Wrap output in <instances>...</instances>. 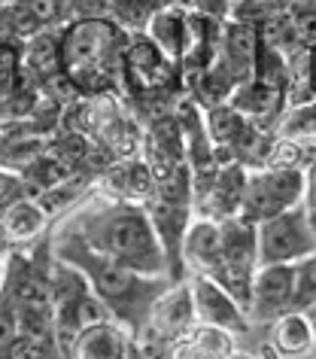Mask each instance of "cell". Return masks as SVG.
I'll return each mask as SVG.
<instances>
[{
    "mask_svg": "<svg viewBox=\"0 0 316 359\" xmlns=\"http://www.w3.org/2000/svg\"><path fill=\"white\" fill-rule=\"evenodd\" d=\"M58 259L74 265L76 271L85 277L88 290L110 308L113 320L119 323L131 338H140V332L146 329V320H149V311H152V304H156V299L167 286H174L170 277L140 274L128 265L116 262L110 256L97 253V250L88 247L79 235H74V231L61 241Z\"/></svg>",
    "mask_w": 316,
    "mask_h": 359,
    "instance_id": "obj_1",
    "label": "cell"
},
{
    "mask_svg": "<svg viewBox=\"0 0 316 359\" xmlns=\"http://www.w3.org/2000/svg\"><path fill=\"white\" fill-rule=\"evenodd\" d=\"M74 235H79L92 250L116 259L149 277H167V259L143 204L107 201L104 208L79 217ZM174 283V280H170Z\"/></svg>",
    "mask_w": 316,
    "mask_h": 359,
    "instance_id": "obj_2",
    "label": "cell"
},
{
    "mask_svg": "<svg viewBox=\"0 0 316 359\" xmlns=\"http://www.w3.org/2000/svg\"><path fill=\"white\" fill-rule=\"evenodd\" d=\"M128 31L119 22L83 19L61 37V70L83 97H101L122 79Z\"/></svg>",
    "mask_w": 316,
    "mask_h": 359,
    "instance_id": "obj_3",
    "label": "cell"
},
{
    "mask_svg": "<svg viewBox=\"0 0 316 359\" xmlns=\"http://www.w3.org/2000/svg\"><path fill=\"white\" fill-rule=\"evenodd\" d=\"M298 204H304V168H249L240 208L243 219L259 226L261 219H270L289 208H298Z\"/></svg>",
    "mask_w": 316,
    "mask_h": 359,
    "instance_id": "obj_4",
    "label": "cell"
},
{
    "mask_svg": "<svg viewBox=\"0 0 316 359\" xmlns=\"http://www.w3.org/2000/svg\"><path fill=\"white\" fill-rule=\"evenodd\" d=\"M259 265H295L298 259L316 253V238L310 231L307 208H289L256 226Z\"/></svg>",
    "mask_w": 316,
    "mask_h": 359,
    "instance_id": "obj_5",
    "label": "cell"
},
{
    "mask_svg": "<svg viewBox=\"0 0 316 359\" xmlns=\"http://www.w3.org/2000/svg\"><path fill=\"white\" fill-rule=\"evenodd\" d=\"M188 292H192L195 323L225 329V332H231V335H243V332H249L247 311H243L210 274H192V280H188Z\"/></svg>",
    "mask_w": 316,
    "mask_h": 359,
    "instance_id": "obj_6",
    "label": "cell"
},
{
    "mask_svg": "<svg viewBox=\"0 0 316 359\" xmlns=\"http://www.w3.org/2000/svg\"><path fill=\"white\" fill-rule=\"evenodd\" d=\"M295 295V265H259L252 277V302L247 311L252 323H274L292 311Z\"/></svg>",
    "mask_w": 316,
    "mask_h": 359,
    "instance_id": "obj_7",
    "label": "cell"
},
{
    "mask_svg": "<svg viewBox=\"0 0 316 359\" xmlns=\"http://www.w3.org/2000/svg\"><path fill=\"white\" fill-rule=\"evenodd\" d=\"M195 326V308H192V292L188 283H174L156 299L146 320V329L140 332V338H152L161 344H174Z\"/></svg>",
    "mask_w": 316,
    "mask_h": 359,
    "instance_id": "obj_8",
    "label": "cell"
},
{
    "mask_svg": "<svg viewBox=\"0 0 316 359\" xmlns=\"http://www.w3.org/2000/svg\"><path fill=\"white\" fill-rule=\"evenodd\" d=\"M247 174L249 168L240 161L222 165L216 170L210 189L195 201V213L198 217H210V219H228V217H240L243 208V192H247Z\"/></svg>",
    "mask_w": 316,
    "mask_h": 359,
    "instance_id": "obj_9",
    "label": "cell"
},
{
    "mask_svg": "<svg viewBox=\"0 0 316 359\" xmlns=\"http://www.w3.org/2000/svg\"><path fill=\"white\" fill-rule=\"evenodd\" d=\"M101 183L110 198H119L128 204H146L149 195L156 192V177H152V170L146 168V161L140 156L116 158L113 165L104 170Z\"/></svg>",
    "mask_w": 316,
    "mask_h": 359,
    "instance_id": "obj_10",
    "label": "cell"
},
{
    "mask_svg": "<svg viewBox=\"0 0 316 359\" xmlns=\"http://www.w3.org/2000/svg\"><path fill=\"white\" fill-rule=\"evenodd\" d=\"M222 259V226L210 217H192L183 235V268L195 274H210Z\"/></svg>",
    "mask_w": 316,
    "mask_h": 359,
    "instance_id": "obj_11",
    "label": "cell"
},
{
    "mask_svg": "<svg viewBox=\"0 0 316 359\" xmlns=\"http://www.w3.org/2000/svg\"><path fill=\"white\" fill-rule=\"evenodd\" d=\"M256 52H259V31L256 28H247V25H238V22H222L216 61L234 76V83H243V79L252 76Z\"/></svg>",
    "mask_w": 316,
    "mask_h": 359,
    "instance_id": "obj_12",
    "label": "cell"
},
{
    "mask_svg": "<svg viewBox=\"0 0 316 359\" xmlns=\"http://www.w3.org/2000/svg\"><path fill=\"white\" fill-rule=\"evenodd\" d=\"M234 338L238 335L225 329L195 323L183 338L170 344V359H228L234 353Z\"/></svg>",
    "mask_w": 316,
    "mask_h": 359,
    "instance_id": "obj_13",
    "label": "cell"
},
{
    "mask_svg": "<svg viewBox=\"0 0 316 359\" xmlns=\"http://www.w3.org/2000/svg\"><path fill=\"white\" fill-rule=\"evenodd\" d=\"M228 104L238 110L240 116H247L252 125H259V128H265V122H270L274 116L280 113V107H283V92L274 86H265L259 83V79H243L238 83V88L231 92Z\"/></svg>",
    "mask_w": 316,
    "mask_h": 359,
    "instance_id": "obj_14",
    "label": "cell"
},
{
    "mask_svg": "<svg viewBox=\"0 0 316 359\" xmlns=\"http://www.w3.org/2000/svg\"><path fill=\"white\" fill-rule=\"evenodd\" d=\"M219 226H222V259H219V265L249 268V271H256L259 268L256 222H249L243 217H228V219H219Z\"/></svg>",
    "mask_w": 316,
    "mask_h": 359,
    "instance_id": "obj_15",
    "label": "cell"
},
{
    "mask_svg": "<svg viewBox=\"0 0 316 359\" xmlns=\"http://www.w3.org/2000/svg\"><path fill=\"white\" fill-rule=\"evenodd\" d=\"M46 219H49V213L43 210V204L37 198L22 195V198L10 201L4 210H0V235L6 241L22 244V241L37 238L40 231L46 229Z\"/></svg>",
    "mask_w": 316,
    "mask_h": 359,
    "instance_id": "obj_16",
    "label": "cell"
},
{
    "mask_svg": "<svg viewBox=\"0 0 316 359\" xmlns=\"http://www.w3.org/2000/svg\"><path fill=\"white\" fill-rule=\"evenodd\" d=\"M128 338L131 335L116 320L101 323V326L79 329L74 347H70V359H116Z\"/></svg>",
    "mask_w": 316,
    "mask_h": 359,
    "instance_id": "obj_17",
    "label": "cell"
},
{
    "mask_svg": "<svg viewBox=\"0 0 316 359\" xmlns=\"http://www.w3.org/2000/svg\"><path fill=\"white\" fill-rule=\"evenodd\" d=\"M270 344H274L286 359H301L313 350V329L310 317L301 311H289L270 323Z\"/></svg>",
    "mask_w": 316,
    "mask_h": 359,
    "instance_id": "obj_18",
    "label": "cell"
},
{
    "mask_svg": "<svg viewBox=\"0 0 316 359\" xmlns=\"http://www.w3.org/2000/svg\"><path fill=\"white\" fill-rule=\"evenodd\" d=\"M188 10V6H186ZM186 10L179 4L165 6V10H156L143 25V34L156 43V46L165 52L170 61L179 65V55H183V31H186Z\"/></svg>",
    "mask_w": 316,
    "mask_h": 359,
    "instance_id": "obj_19",
    "label": "cell"
},
{
    "mask_svg": "<svg viewBox=\"0 0 316 359\" xmlns=\"http://www.w3.org/2000/svg\"><path fill=\"white\" fill-rule=\"evenodd\" d=\"M19 74H34L40 83H46L49 76L61 74V40L52 34L40 31L28 40V46L22 49V67Z\"/></svg>",
    "mask_w": 316,
    "mask_h": 359,
    "instance_id": "obj_20",
    "label": "cell"
},
{
    "mask_svg": "<svg viewBox=\"0 0 316 359\" xmlns=\"http://www.w3.org/2000/svg\"><path fill=\"white\" fill-rule=\"evenodd\" d=\"M204 125H207V137H210L213 147H228L234 152V143H238L243 128L249 125V119L247 116H240L231 104H219V107L204 110Z\"/></svg>",
    "mask_w": 316,
    "mask_h": 359,
    "instance_id": "obj_21",
    "label": "cell"
},
{
    "mask_svg": "<svg viewBox=\"0 0 316 359\" xmlns=\"http://www.w3.org/2000/svg\"><path fill=\"white\" fill-rule=\"evenodd\" d=\"M313 308H316V253L295 262V295H292V311L307 313Z\"/></svg>",
    "mask_w": 316,
    "mask_h": 359,
    "instance_id": "obj_22",
    "label": "cell"
},
{
    "mask_svg": "<svg viewBox=\"0 0 316 359\" xmlns=\"http://www.w3.org/2000/svg\"><path fill=\"white\" fill-rule=\"evenodd\" d=\"M15 338H19V308H15L13 295L0 286V359Z\"/></svg>",
    "mask_w": 316,
    "mask_h": 359,
    "instance_id": "obj_23",
    "label": "cell"
},
{
    "mask_svg": "<svg viewBox=\"0 0 316 359\" xmlns=\"http://www.w3.org/2000/svg\"><path fill=\"white\" fill-rule=\"evenodd\" d=\"M270 13H277V10H270L265 0H231V6H228V22L247 25V28H259L261 22H268Z\"/></svg>",
    "mask_w": 316,
    "mask_h": 359,
    "instance_id": "obj_24",
    "label": "cell"
},
{
    "mask_svg": "<svg viewBox=\"0 0 316 359\" xmlns=\"http://www.w3.org/2000/svg\"><path fill=\"white\" fill-rule=\"evenodd\" d=\"M292 22H295L298 46L316 49V6H307V10H292Z\"/></svg>",
    "mask_w": 316,
    "mask_h": 359,
    "instance_id": "obj_25",
    "label": "cell"
},
{
    "mask_svg": "<svg viewBox=\"0 0 316 359\" xmlns=\"http://www.w3.org/2000/svg\"><path fill=\"white\" fill-rule=\"evenodd\" d=\"M188 10L204 15V19H213V22H228V6L231 0H186Z\"/></svg>",
    "mask_w": 316,
    "mask_h": 359,
    "instance_id": "obj_26",
    "label": "cell"
},
{
    "mask_svg": "<svg viewBox=\"0 0 316 359\" xmlns=\"http://www.w3.org/2000/svg\"><path fill=\"white\" fill-rule=\"evenodd\" d=\"M28 10H31V15H34V19H37L40 25H49V22L58 19L61 0H28Z\"/></svg>",
    "mask_w": 316,
    "mask_h": 359,
    "instance_id": "obj_27",
    "label": "cell"
},
{
    "mask_svg": "<svg viewBox=\"0 0 316 359\" xmlns=\"http://www.w3.org/2000/svg\"><path fill=\"white\" fill-rule=\"evenodd\" d=\"M22 67V49L13 43H0V76H15Z\"/></svg>",
    "mask_w": 316,
    "mask_h": 359,
    "instance_id": "obj_28",
    "label": "cell"
},
{
    "mask_svg": "<svg viewBox=\"0 0 316 359\" xmlns=\"http://www.w3.org/2000/svg\"><path fill=\"white\" fill-rule=\"evenodd\" d=\"M304 208L316 210V158L304 168Z\"/></svg>",
    "mask_w": 316,
    "mask_h": 359,
    "instance_id": "obj_29",
    "label": "cell"
},
{
    "mask_svg": "<svg viewBox=\"0 0 316 359\" xmlns=\"http://www.w3.org/2000/svg\"><path fill=\"white\" fill-rule=\"evenodd\" d=\"M116 359H146V353H143V347H140L137 338H128L122 344V353L116 356Z\"/></svg>",
    "mask_w": 316,
    "mask_h": 359,
    "instance_id": "obj_30",
    "label": "cell"
},
{
    "mask_svg": "<svg viewBox=\"0 0 316 359\" xmlns=\"http://www.w3.org/2000/svg\"><path fill=\"white\" fill-rule=\"evenodd\" d=\"M74 4L88 15V19H97V13H104L107 0H74Z\"/></svg>",
    "mask_w": 316,
    "mask_h": 359,
    "instance_id": "obj_31",
    "label": "cell"
},
{
    "mask_svg": "<svg viewBox=\"0 0 316 359\" xmlns=\"http://www.w3.org/2000/svg\"><path fill=\"white\" fill-rule=\"evenodd\" d=\"M256 356H259V359H286L274 344H270V341H265V344L259 347V353H256Z\"/></svg>",
    "mask_w": 316,
    "mask_h": 359,
    "instance_id": "obj_32",
    "label": "cell"
},
{
    "mask_svg": "<svg viewBox=\"0 0 316 359\" xmlns=\"http://www.w3.org/2000/svg\"><path fill=\"white\" fill-rule=\"evenodd\" d=\"M265 4L270 6V10H292L295 0H265Z\"/></svg>",
    "mask_w": 316,
    "mask_h": 359,
    "instance_id": "obj_33",
    "label": "cell"
},
{
    "mask_svg": "<svg viewBox=\"0 0 316 359\" xmlns=\"http://www.w3.org/2000/svg\"><path fill=\"white\" fill-rule=\"evenodd\" d=\"M307 317H310V329H313V347H316V308L307 311Z\"/></svg>",
    "mask_w": 316,
    "mask_h": 359,
    "instance_id": "obj_34",
    "label": "cell"
},
{
    "mask_svg": "<svg viewBox=\"0 0 316 359\" xmlns=\"http://www.w3.org/2000/svg\"><path fill=\"white\" fill-rule=\"evenodd\" d=\"M228 359H259V356H256V353H240V350H234Z\"/></svg>",
    "mask_w": 316,
    "mask_h": 359,
    "instance_id": "obj_35",
    "label": "cell"
},
{
    "mask_svg": "<svg viewBox=\"0 0 316 359\" xmlns=\"http://www.w3.org/2000/svg\"><path fill=\"white\" fill-rule=\"evenodd\" d=\"M307 219H310V231H313V238H316V210H307Z\"/></svg>",
    "mask_w": 316,
    "mask_h": 359,
    "instance_id": "obj_36",
    "label": "cell"
},
{
    "mask_svg": "<svg viewBox=\"0 0 316 359\" xmlns=\"http://www.w3.org/2000/svg\"><path fill=\"white\" fill-rule=\"evenodd\" d=\"M4 271H6V268H4V262H0V286H4Z\"/></svg>",
    "mask_w": 316,
    "mask_h": 359,
    "instance_id": "obj_37",
    "label": "cell"
}]
</instances>
